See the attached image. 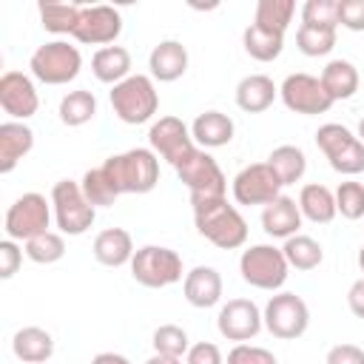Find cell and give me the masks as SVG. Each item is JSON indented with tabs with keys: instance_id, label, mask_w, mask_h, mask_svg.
Masks as SVG:
<instances>
[{
	"instance_id": "obj_37",
	"label": "cell",
	"mask_w": 364,
	"mask_h": 364,
	"mask_svg": "<svg viewBox=\"0 0 364 364\" xmlns=\"http://www.w3.org/2000/svg\"><path fill=\"white\" fill-rule=\"evenodd\" d=\"M26 256L31 262H37V264H54V262H60L65 256V242H63L60 233L46 230V233H40V236L26 242Z\"/></svg>"
},
{
	"instance_id": "obj_23",
	"label": "cell",
	"mask_w": 364,
	"mask_h": 364,
	"mask_svg": "<svg viewBox=\"0 0 364 364\" xmlns=\"http://www.w3.org/2000/svg\"><path fill=\"white\" fill-rule=\"evenodd\" d=\"M233 131H236V125H233V119L228 117V114H222V111H205V114H199L196 119H193V125H191V136H193V142L199 145V148H222V145H228L230 139H233Z\"/></svg>"
},
{
	"instance_id": "obj_36",
	"label": "cell",
	"mask_w": 364,
	"mask_h": 364,
	"mask_svg": "<svg viewBox=\"0 0 364 364\" xmlns=\"http://www.w3.org/2000/svg\"><path fill=\"white\" fill-rule=\"evenodd\" d=\"M80 188H82L85 199H88L94 208H108V205H114L117 196H119L117 188H114V182H111V176L105 173L102 165H100V168H88V171L82 173Z\"/></svg>"
},
{
	"instance_id": "obj_9",
	"label": "cell",
	"mask_w": 364,
	"mask_h": 364,
	"mask_svg": "<svg viewBox=\"0 0 364 364\" xmlns=\"http://www.w3.org/2000/svg\"><path fill=\"white\" fill-rule=\"evenodd\" d=\"M176 176H179V182H185V188L191 193V205L205 202V199H219L228 191V179H225L219 162L205 148H196L176 168Z\"/></svg>"
},
{
	"instance_id": "obj_27",
	"label": "cell",
	"mask_w": 364,
	"mask_h": 364,
	"mask_svg": "<svg viewBox=\"0 0 364 364\" xmlns=\"http://www.w3.org/2000/svg\"><path fill=\"white\" fill-rule=\"evenodd\" d=\"M299 210L301 216H307L310 222L316 225H327L336 219V193L327 188V185H318V182H310L301 188L299 193Z\"/></svg>"
},
{
	"instance_id": "obj_48",
	"label": "cell",
	"mask_w": 364,
	"mask_h": 364,
	"mask_svg": "<svg viewBox=\"0 0 364 364\" xmlns=\"http://www.w3.org/2000/svg\"><path fill=\"white\" fill-rule=\"evenodd\" d=\"M145 364H182V358H173V355H159V353H154Z\"/></svg>"
},
{
	"instance_id": "obj_5",
	"label": "cell",
	"mask_w": 364,
	"mask_h": 364,
	"mask_svg": "<svg viewBox=\"0 0 364 364\" xmlns=\"http://www.w3.org/2000/svg\"><path fill=\"white\" fill-rule=\"evenodd\" d=\"M51 210H54V222L63 233L68 236H82L97 216V208L85 199L80 182L74 179H60L51 188Z\"/></svg>"
},
{
	"instance_id": "obj_19",
	"label": "cell",
	"mask_w": 364,
	"mask_h": 364,
	"mask_svg": "<svg viewBox=\"0 0 364 364\" xmlns=\"http://www.w3.org/2000/svg\"><path fill=\"white\" fill-rule=\"evenodd\" d=\"M301 228V210L296 205V199L290 196H276L270 205H264L262 210V230L273 239H290L296 236Z\"/></svg>"
},
{
	"instance_id": "obj_32",
	"label": "cell",
	"mask_w": 364,
	"mask_h": 364,
	"mask_svg": "<svg viewBox=\"0 0 364 364\" xmlns=\"http://www.w3.org/2000/svg\"><path fill=\"white\" fill-rule=\"evenodd\" d=\"M293 14H296L293 0H259L253 26H259L262 31H270V34H284Z\"/></svg>"
},
{
	"instance_id": "obj_46",
	"label": "cell",
	"mask_w": 364,
	"mask_h": 364,
	"mask_svg": "<svg viewBox=\"0 0 364 364\" xmlns=\"http://www.w3.org/2000/svg\"><path fill=\"white\" fill-rule=\"evenodd\" d=\"M347 304H350V310H353L355 318H364V279H358V282L350 284V290H347Z\"/></svg>"
},
{
	"instance_id": "obj_49",
	"label": "cell",
	"mask_w": 364,
	"mask_h": 364,
	"mask_svg": "<svg viewBox=\"0 0 364 364\" xmlns=\"http://www.w3.org/2000/svg\"><path fill=\"white\" fill-rule=\"evenodd\" d=\"M358 267H361V279H364V245H361V250H358Z\"/></svg>"
},
{
	"instance_id": "obj_15",
	"label": "cell",
	"mask_w": 364,
	"mask_h": 364,
	"mask_svg": "<svg viewBox=\"0 0 364 364\" xmlns=\"http://www.w3.org/2000/svg\"><path fill=\"white\" fill-rule=\"evenodd\" d=\"M216 327H219L222 338L247 344L250 338L259 336V330L264 327V318H262V310L250 299H230L222 304V310L216 316Z\"/></svg>"
},
{
	"instance_id": "obj_28",
	"label": "cell",
	"mask_w": 364,
	"mask_h": 364,
	"mask_svg": "<svg viewBox=\"0 0 364 364\" xmlns=\"http://www.w3.org/2000/svg\"><path fill=\"white\" fill-rule=\"evenodd\" d=\"M318 80H321V85L333 102L350 100L358 91V68L350 60H330Z\"/></svg>"
},
{
	"instance_id": "obj_22",
	"label": "cell",
	"mask_w": 364,
	"mask_h": 364,
	"mask_svg": "<svg viewBox=\"0 0 364 364\" xmlns=\"http://www.w3.org/2000/svg\"><path fill=\"white\" fill-rule=\"evenodd\" d=\"M94 259L105 267H122V264H131L134 259V239L125 228H105L102 233H97L94 239Z\"/></svg>"
},
{
	"instance_id": "obj_8",
	"label": "cell",
	"mask_w": 364,
	"mask_h": 364,
	"mask_svg": "<svg viewBox=\"0 0 364 364\" xmlns=\"http://www.w3.org/2000/svg\"><path fill=\"white\" fill-rule=\"evenodd\" d=\"M182 256L162 245H145L131 259V276L142 287H171L182 282Z\"/></svg>"
},
{
	"instance_id": "obj_43",
	"label": "cell",
	"mask_w": 364,
	"mask_h": 364,
	"mask_svg": "<svg viewBox=\"0 0 364 364\" xmlns=\"http://www.w3.org/2000/svg\"><path fill=\"white\" fill-rule=\"evenodd\" d=\"M20 262H23V250L17 247V242L3 239L0 242V279H11L20 267Z\"/></svg>"
},
{
	"instance_id": "obj_26",
	"label": "cell",
	"mask_w": 364,
	"mask_h": 364,
	"mask_svg": "<svg viewBox=\"0 0 364 364\" xmlns=\"http://www.w3.org/2000/svg\"><path fill=\"white\" fill-rule=\"evenodd\" d=\"M91 71L100 82L117 85L125 77H131V54L122 46H105L91 57Z\"/></svg>"
},
{
	"instance_id": "obj_40",
	"label": "cell",
	"mask_w": 364,
	"mask_h": 364,
	"mask_svg": "<svg viewBox=\"0 0 364 364\" xmlns=\"http://www.w3.org/2000/svg\"><path fill=\"white\" fill-rule=\"evenodd\" d=\"M301 23L307 26H338V0H307L301 6Z\"/></svg>"
},
{
	"instance_id": "obj_10",
	"label": "cell",
	"mask_w": 364,
	"mask_h": 364,
	"mask_svg": "<svg viewBox=\"0 0 364 364\" xmlns=\"http://www.w3.org/2000/svg\"><path fill=\"white\" fill-rule=\"evenodd\" d=\"M51 225V202L43 193H23L14 199V205L6 210V239L14 242H28L40 233H46Z\"/></svg>"
},
{
	"instance_id": "obj_31",
	"label": "cell",
	"mask_w": 364,
	"mask_h": 364,
	"mask_svg": "<svg viewBox=\"0 0 364 364\" xmlns=\"http://www.w3.org/2000/svg\"><path fill=\"white\" fill-rule=\"evenodd\" d=\"M282 253H284L287 264L296 267V270H316L321 264V259H324L321 245L313 236H304V233H296V236L284 239Z\"/></svg>"
},
{
	"instance_id": "obj_16",
	"label": "cell",
	"mask_w": 364,
	"mask_h": 364,
	"mask_svg": "<svg viewBox=\"0 0 364 364\" xmlns=\"http://www.w3.org/2000/svg\"><path fill=\"white\" fill-rule=\"evenodd\" d=\"M122 31V14L114 6H82L80 23L74 28V40L85 46H108Z\"/></svg>"
},
{
	"instance_id": "obj_21",
	"label": "cell",
	"mask_w": 364,
	"mask_h": 364,
	"mask_svg": "<svg viewBox=\"0 0 364 364\" xmlns=\"http://www.w3.org/2000/svg\"><path fill=\"white\" fill-rule=\"evenodd\" d=\"M148 68L154 80L173 82L188 71V48L179 40H162L159 46H154L148 57Z\"/></svg>"
},
{
	"instance_id": "obj_34",
	"label": "cell",
	"mask_w": 364,
	"mask_h": 364,
	"mask_svg": "<svg viewBox=\"0 0 364 364\" xmlns=\"http://www.w3.org/2000/svg\"><path fill=\"white\" fill-rule=\"evenodd\" d=\"M242 43H245V51L259 60V63H273L282 48H284V34H270V31H262L259 26H247L245 34H242Z\"/></svg>"
},
{
	"instance_id": "obj_24",
	"label": "cell",
	"mask_w": 364,
	"mask_h": 364,
	"mask_svg": "<svg viewBox=\"0 0 364 364\" xmlns=\"http://www.w3.org/2000/svg\"><path fill=\"white\" fill-rule=\"evenodd\" d=\"M276 94H279V88L273 85L270 77H264V74H247L236 85V105L242 111H247V114H262V111H267L273 105Z\"/></svg>"
},
{
	"instance_id": "obj_35",
	"label": "cell",
	"mask_w": 364,
	"mask_h": 364,
	"mask_svg": "<svg viewBox=\"0 0 364 364\" xmlns=\"http://www.w3.org/2000/svg\"><path fill=\"white\" fill-rule=\"evenodd\" d=\"M336 46V28L330 26H307L301 23L296 31V48L304 57H324Z\"/></svg>"
},
{
	"instance_id": "obj_30",
	"label": "cell",
	"mask_w": 364,
	"mask_h": 364,
	"mask_svg": "<svg viewBox=\"0 0 364 364\" xmlns=\"http://www.w3.org/2000/svg\"><path fill=\"white\" fill-rule=\"evenodd\" d=\"M80 14H82L80 3H54V0L40 3V23L51 34H74Z\"/></svg>"
},
{
	"instance_id": "obj_14",
	"label": "cell",
	"mask_w": 364,
	"mask_h": 364,
	"mask_svg": "<svg viewBox=\"0 0 364 364\" xmlns=\"http://www.w3.org/2000/svg\"><path fill=\"white\" fill-rule=\"evenodd\" d=\"M282 196V182L267 162H253L233 176V199L239 205H270Z\"/></svg>"
},
{
	"instance_id": "obj_4",
	"label": "cell",
	"mask_w": 364,
	"mask_h": 364,
	"mask_svg": "<svg viewBox=\"0 0 364 364\" xmlns=\"http://www.w3.org/2000/svg\"><path fill=\"white\" fill-rule=\"evenodd\" d=\"M316 145L336 173L355 176L364 171V142L350 128L338 122H324L316 131Z\"/></svg>"
},
{
	"instance_id": "obj_33",
	"label": "cell",
	"mask_w": 364,
	"mask_h": 364,
	"mask_svg": "<svg viewBox=\"0 0 364 364\" xmlns=\"http://www.w3.org/2000/svg\"><path fill=\"white\" fill-rule=\"evenodd\" d=\"M97 114V97L85 88H77V91H68L63 100H60V119L63 125L68 128H80L85 122H91Z\"/></svg>"
},
{
	"instance_id": "obj_2",
	"label": "cell",
	"mask_w": 364,
	"mask_h": 364,
	"mask_svg": "<svg viewBox=\"0 0 364 364\" xmlns=\"http://www.w3.org/2000/svg\"><path fill=\"white\" fill-rule=\"evenodd\" d=\"M117 193H148L159 182V159L151 148H131L102 162Z\"/></svg>"
},
{
	"instance_id": "obj_11",
	"label": "cell",
	"mask_w": 364,
	"mask_h": 364,
	"mask_svg": "<svg viewBox=\"0 0 364 364\" xmlns=\"http://www.w3.org/2000/svg\"><path fill=\"white\" fill-rule=\"evenodd\" d=\"M264 327L273 338H282V341H293L299 336L307 333V324H310V310L304 304L301 296L296 293H276L270 296V301L264 304Z\"/></svg>"
},
{
	"instance_id": "obj_38",
	"label": "cell",
	"mask_w": 364,
	"mask_h": 364,
	"mask_svg": "<svg viewBox=\"0 0 364 364\" xmlns=\"http://www.w3.org/2000/svg\"><path fill=\"white\" fill-rule=\"evenodd\" d=\"M151 344H154V353H159V355H173V358H182V355H188V350H191L188 333H185L179 324H159V327L154 330Z\"/></svg>"
},
{
	"instance_id": "obj_17",
	"label": "cell",
	"mask_w": 364,
	"mask_h": 364,
	"mask_svg": "<svg viewBox=\"0 0 364 364\" xmlns=\"http://www.w3.org/2000/svg\"><path fill=\"white\" fill-rule=\"evenodd\" d=\"M0 108L17 122L34 117L40 108V97L31 77H26L23 71H6L0 77Z\"/></svg>"
},
{
	"instance_id": "obj_47",
	"label": "cell",
	"mask_w": 364,
	"mask_h": 364,
	"mask_svg": "<svg viewBox=\"0 0 364 364\" xmlns=\"http://www.w3.org/2000/svg\"><path fill=\"white\" fill-rule=\"evenodd\" d=\"M91 364H131V361L125 355H119V353H97L91 358Z\"/></svg>"
},
{
	"instance_id": "obj_3",
	"label": "cell",
	"mask_w": 364,
	"mask_h": 364,
	"mask_svg": "<svg viewBox=\"0 0 364 364\" xmlns=\"http://www.w3.org/2000/svg\"><path fill=\"white\" fill-rule=\"evenodd\" d=\"M111 108L128 125L148 122L159 108V94L148 74H131L122 82L111 85Z\"/></svg>"
},
{
	"instance_id": "obj_6",
	"label": "cell",
	"mask_w": 364,
	"mask_h": 364,
	"mask_svg": "<svg viewBox=\"0 0 364 364\" xmlns=\"http://www.w3.org/2000/svg\"><path fill=\"white\" fill-rule=\"evenodd\" d=\"M28 68H31L34 80H40L46 85H65L80 74L82 57H80L77 46H71L65 40H51V43H43L31 54Z\"/></svg>"
},
{
	"instance_id": "obj_39",
	"label": "cell",
	"mask_w": 364,
	"mask_h": 364,
	"mask_svg": "<svg viewBox=\"0 0 364 364\" xmlns=\"http://www.w3.org/2000/svg\"><path fill=\"white\" fill-rule=\"evenodd\" d=\"M336 210H338L344 219H350V222L361 219V216H364V185L355 182V179L341 182V185L336 188Z\"/></svg>"
},
{
	"instance_id": "obj_13",
	"label": "cell",
	"mask_w": 364,
	"mask_h": 364,
	"mask_svg": "<svg viewBox=\"0 0 364 364\" xmlns=\"http://www.w3.org/2000/svg\"><path fill=\"white\" fill-rule=\"evenodd\" d=\"M148 142H151V151L173 168H179L196 151L191 128L179 117H159L148 131Z\"/></svg>"
},
{
	"instance_id": "obj_1",
	"label": "cell",
	"mask_w": 364,
	"mask_h": 364,
	"mask_svg": "<svg viewBox=\"0 0 364 364\" xmlns=\"http://www.w3.org/2000/svg\"><path fill=\"white\" fill-rule=\"evenodd\" d=\"M193 225L219 250H236L247 242V222L225 196L193 202Z\"/></svg>"
},
{
	"instance_id": "obj_18",
	"label": "cell",
	"mask_w": 364,
	"mask_h": 364,
	"mask_svg": "<svg viewBox=\"0 0 364 364\" xmlns=\"http://www.w3.org/2000/svg\"><path fill=\"white\" fill-rule=\"evenodd\" d=\"M182 296L191 307H199V310L216 307L222 301V276H219V270L208 267V264H199V267L188 270L185 279H182Z\"/></svg>"
},
{
	"instance_id": "obj_45",
	"label": "cell",
	"mask_w": 364,
	"mask_h": 364,
	"mask_svg": "<svg viewBox=\"0 0 364 364\" xmlns=\"http://www.w3.org/2000/svg\"><path fill=\"white\" fill-rule=\"evenodd\" d=\"M324 364H364V350L355 344H336L327 350Z\"/></svg>"
},
{
	"instance_id": "obj_7",
	"label": "cell",
	"mask_w": 364,
	"mask_h": 364,
	"mask_svg": "<svg viewBox=\"0 0 364 364\" xmlns=\"http://www.w3.org/2000/svg\"><path fill=\"white\" fill-rule=\"evenodd\" d=\"M287 270L290 264L282 247H273V245H250L239 256V273L256 290H270V293L279 290L287 282Z\"/></svg>"
},
{
	"instance_id": "obj_50",
	"label": "cell",
	"mask_w": 364,
	"mask_h": 364,
	"mask_svg": "<svg viewBox=\"0 0 364 364\" xmlns=\"http://www.w3.org/2000/svg\"><path fill=\"white\" fill-rule=\"evenodd\" d=\"M361 142H364V117H361V122H358V134H355Z\"/></svg>"
},
{
	"instance_id": "obj_42",
	"label": "cell",
	"mask_w": 364,
	"mask_h": 364,
	"mask_svg": "<svg viewBox=\"0 0 364 364\" xmlns=\"http://www.w3.org/2000/svg\"><path fill=\"white\" fill-rule=\"evenodd\" d=\"M338 26L364 31V0H338Z\"/></svg>"
},
{
	"instance_id": "obj_29",
	"label": "cell",
	"mask_w": 364,
	"mask_h": 364,
	"mask_svg": "<svg viewBox=\"0 0 364 364\" xmlns=\"http://www.w3.org/2000/svg\"><path fill=\"white\" fill-rule=\"evenodd\" d=\"M267 165H270V168H273V173L279 176L282 188H284V185L299 182V179L304 176V171H307L304 151H301V148H296V145H279V148H273V151H270V156H267Z\"/></svg>"
},
{
	"instance_id": "obj_25",
	"label": "cell",
	"mask_w": 364,
	"mask_h": 364,
	"mask_svg": "<svg viewBox=\"0 0 364 364\" xmlns=\"http://www.w3.org/2000/svg\"><path fill=\"white\" fill-rule=\"evenodd\" d=\"M11 350L23 364H46L54 355V338L43 327H20L11 338Z\"/></svg>"
},
{
	"instance_id": "obj_12",
	"label": "cell",
	"mask_w": 364,
	"mask_h": 364,
	"mask_svg": "<svg viewBox=\"0 0 364 364\" xmlns=\"http://www.w3.org/2000/svg\"><path fill=\"white\" fill-rule=\"evenodd\" d=\"M279 97L293 114H304V117L327 114L333 108V100L324 91L321 80L313 74H301V71L284 77V82L279 85Z\"/></svg>"
},
{
	"instance_id": "obj_20",
	"label": "cell",
	"mask_w": 364,
	"mask_h": 364,
	"mask_svg": "<svg viewBox=\"0 0 364 364\" xmlns=\"http://www.w3.org/2000/svg\"><path fill=\"white\" fill-rule=\"evenodd\" d=\"M34 148V131L26 122L9 119L0 125V173H11L17 162Z\"/></svg>"
},
{
	"instance_id": "obj_41",
	"label": "cell",
	"mask_w": 364,
	"mask_h": 364,
	"mask_svg": "<svg viewBox=\"0 0 364 364\" xmlns=\"http://www.w3.org/2000/svg\"><path fill=\"white\" fill-rule=\"evenodd\" d=\"M225 364H279L276 355L264 347H256V344H236L230 353H228V361Z\"/></svg>"
},
{
	"instance_id": "obj_44",
	"label": "cell",
	"mask_w": 364,
	"mask_h": 364,
	"mask_svg": "<svg viewBox=\"0 0 364 364\" xmlns=\"http://www.w3.org/2000/svg\"><path fill=\"white\" fill-rule=\"evenodd\" d=\"M185 364H225V358L213 341H199V344H191Z\"/></svg>"
}]
</instances>
